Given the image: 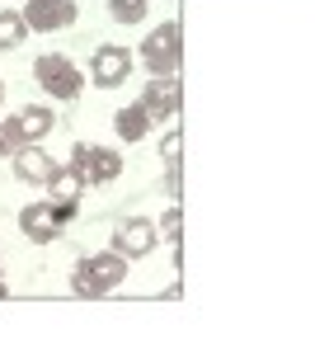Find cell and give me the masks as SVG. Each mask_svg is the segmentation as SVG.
I'll use <instances>...</instances> for the list:
<instances>
[{"instance_id":"1","label":"cell","mask_w":315,"mask_h":353,"mask_svg":"<svg viewBox=\"0 0 315 353\" xmlns=\"http://www.w3.org/2000/svg\"><path fill=\"white\" fill-rule=\"evenodd\" d=\"M71 170L80 174V184H108L123 174V156L118 151H99L90 141H76L71 146Z\"/></svg>"},{"instance_id":"2","label":"cell","mask_w":315,"mask_h":353,"mask_svg":"<svg viewBox=\"0 0 315 353\" xmlns=\"http://www.w3.org/2000/svg\"><path fill=\"white\" fill-rule=\"evenodd\" d=\"M33 76H38V85H43L52 99H76V94H80V71H76L71 57H57V52L38 57Z\"/></svg>"},{"instance_id":"3","label":"cell","mask_w":315,"mask_h":353,"mask_svg":"<svg viewBox=\"0 0 315 353\" xmlns=\"http://www.w3.org/2000/svg\"><path fill=\"white\" fill-rule=\"evenodd\" d=\"M141 57H146V66H151L156 76H174V71H179V24H174V19L160 24L156 33L146 38Z\"/></svg>"},{"instance_id":"4","label":"cell","mask_w":315,"mask_h":353,"mask_svg":"<svg viewBox=\"0 0 315 353\" xmlns=\"http://www.w3.org/2000/svg\"><path fill=\"white\" fill-rule=\"evenodd\" d=\"M19 19L33 33H57V28L76 24V0H28Z\"/></svg>"},{"instance_id":"5","label":"cell","mask_w":315,"mask_h":353,"mask_svg":"<svg viewBox=\"0 0 315 353\" xmlns=\"http://www.w3.org/2000/svg\"><path fill=\"white\" fill-rule=\"evenodd\" d=\"M85 273L94 278V288H99V297H104V292H113V288L128 278V254H123V250L94 254V259H85Z\"/></svg>"},{"instance_id":"6","label":"cell","mask_w":315,"mask_h":353,"mask_svg":"<svg viewBox=\"0 0 315 353\" xmlns=\"http://www.w3.org/2000/svg\"><path fill=\"white\" fill-rule=\"evenodd\" d=\"M179 99H184V94H179V81H174V76H156L136 104L151 113V118H165V113H179Z\"/></svg>"},{"instance_id":"7","label":"cell","mask_w":315,"mask_h":353,"mask_svg":"<svg viewBox=\"0 0 315 353\" xmlns=\"http://www.w3.org/2000/svg\"><path fill=\"white\" fill-rule=\"evenodd\" d=\"M19 231H24L28 241H38V245L57 241V236H61V221H57L52 203H33V208H24V212H19Z\"/></svg>"},{"instance_id":"8","label":"cell","mask_w":315,"mask_h":353,"mask_svg":"<svg viewBox=\"0 0 315 353\" xmlns=\"http://www.w3.org/2000/svg\"><path fill=\"white\" fill-rule=\"evenodd\" d=\"M14 174L28 179V184H48V179L57 174V165H52L48 151H38V146H19V151H14Z\"/></svg>"},{"instance_id":"9","label":"cell","mask_w":315,"mask_h":353,"mask_svg":"<svg viewBox=\"0 0 315 353\" xmlns=\"http://www.w3.org/2000/svg\"><path fill=\"white\" fill-rule=\"evenodd\" d=\"M128 66H132V57L123 48H99L94 52V81L104 85V90H113V85L128 81Z\"/></svg>"},{"instance_id":"10","label":"cell","mask_w":315,"mask_h":353,"mask_svg":"<svg viewBox=\"0 0 315 353\" xmlns=\"http://www.w3.org/2000/svg\"><path fill=\"white\" fill-rule=\"evenodd\" d=\"M156 226H151V221H123V226H118V250H123V254H151V250H156Z\"/></svg>"},{"instance_id":"11","label":"cell","mask_w":315,"mask_h":353,"mask_svg":"<svg viewBox=\"0 0 315 353\" xmlns=\"http://www.w3.org/2000/svg\"><path fill=\"white\" fill-rule=\"evenodd\" d=\"M10 128L19 132V141H24V146H33V141H43V137L52 132V113H48V109H38V104H28V109L19 113V118H14Z\"/></svg>"},{"instance_id":"12","label":"cell","mask_w":315,"mask_h":353,"mask_svg":"<svg viewBox=\"0 0 315 353\" xmlns=\"http://www.w3.org/2000/svg\"><path fill=\"white\" fill-rule=\"evenodd\" d=\"M151 123H156V118L141 109V104H128V109H118V118H113V128H118L123 141H141V137L151 132Z\"/></svg>"},{"instance_id":"13","label":"cell","mask_w":315,"mask_h":353,"mask_svg":"<svg viewBox=\"0 0 315 353\" xmlns=\"http://www.w3.org/2000/svg\"><path fill=\"white\" fill-rule=\"evenodd\" d=\"M108 10H113L118 24H136V19H146L151 0H108Z\"/></svg>"},{"instance_id":"14","label":"cell","mask_w":315,"mask_h":353,"mask_svg":"<svg viewBox=\"0 0 315 353\" xmlns=\"http://www.w3.org/2000/svg\"><path fill=\"white\" fill-rule=\"evenodd\" d=\"M19 43H24V19L0 10V48H19Z\"/></svg>"},{"instance_id":"15","label":"cell","mask_w":315,"mask_h":353,"mask_svg":"<svg viewBox=\"0 0 315 353\" xmlns=\"http://www.w3.org/2000/svg\"><path fill=\"white\" fill-rule=\"evenodd\" d=\"M48 189H52L57 198H76V193H80V174H76V170H57L52 179H48Z\"/></svg>"},{"instance_id":"16","label":"cell","mask_w":315,"mask_h":353,"mask_svg":"<svg viewBox=\"0 0 315 353\" xmlns=\"http://www.w3.org/2000/svg\"><path fill=\"white\" fill-rule=\"evenodd\" d=\"M179 231H184V217H179V208H170V212L160 217L156 236H165V241H179Z\"/></svg>"},{"instance_id":"17","label":"cell","mask_w":315,"mask_h":353,"mask_svg":"<svg viewBox=\"0 0 315 353\" xmlns=\"http://www.w3.org/2000/svg\"><path fill=\"white\" fill-rule=\"evenodd\" d=\"M71 292H80V297H99V288H94V278L85 273V264H76V273H71Z\"/></svg>"},{"instance_id":"18","label":"cell","mask_w":315,"mask_h":353,"mask_svg":"<svg viewBox=\"0 0 315 353\" xmlns=\"http://www.w3.org/2000/svg\"><path fill=\"white\" fill-rule=\"evenodd\" d=\"M52 212H57V221L66 226V221L76 217V198H57V193H52Z\"/></svg>"},{"instance_id":"19","label":"cell","mask_w":315,"mask_h":353,"mask_svg":"<svg viewBox=\"0 0 315 353\" xmlns=\"http://www.w3.org/2000/svg\"><path fill=\"white\" fill-rule=\"evenodd\" d=\"M160 151H165V161H174V156H179V132L165 137V146H160Z\"/></svg>"},{"instance_id":"20","label":"cell","mask_w":315,"mask_h":353,"mask_svg":"<svg viewBox=\"0 0 315 353\" xmlns=\"http://www.w3.org/2000/svg\"><path fill=\"white\" fill-rule=\"evenodd\" d=\"M0 104H5V85H0Z\"/></svg>"},{"instance_id":"21","label":"cell","mask_w":315,"mask_h":353,"mask_svg":"<svg viewBox=\"0 0 315 353\" xmlns=\"http://www.w3.org/2000/svg\"><path fill=\"white\" fill-rule=\"evenodd\" d=\"M0 297H5V283H0Z\"/></svg>"},{"instance_id":"22","label":"cell","mask_w":315,"mask_h":353,"mask_svg":"<svg viewBox=\"0 0 315 353\" xmlns=\"http://www.w3.org/2000/svg\"><path fill=\"white\" fill-rule=\"evenodd\" d=\"M0 151H5V141H0Z\"/></svg>"}]
</instances>
